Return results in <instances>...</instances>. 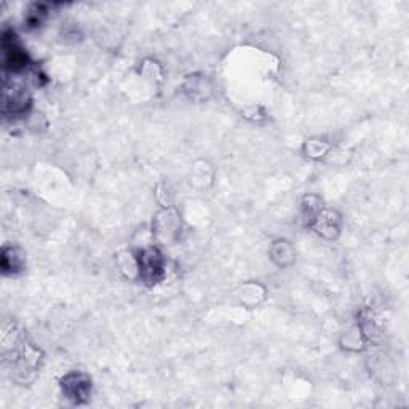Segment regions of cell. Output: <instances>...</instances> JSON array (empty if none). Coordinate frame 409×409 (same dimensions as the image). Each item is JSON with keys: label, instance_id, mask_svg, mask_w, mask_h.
<instances>
[{"label": "cell", "instance_id": "cell-3", "mask_svg": "<svg viewBox=\"0 0 409 409\" xmlns=\"http://www.w3.org/2000/svg\"><path fill=\"white\" fill-rule=\"evenodd\" d=\"M24 267L23 255L16 248H3L2 271L3 273H16Z\"/></svg>", "mask_w": 409, "mask_h": 409}, {"label": "cell", "instance_id": "cell-1", "mask_svg": "<svg viewBox=\"0 0 409 409\" xmlns=\"http://www.w3.org/2000/svg\"><path fill=\"white\" fill-rule=\"evenodd\" d=\"M139 273L147 284L159 283L163 277V257L155 248L144 250L138 257Z\"/></svg>", "mask_w": 409, "mask_h": 409}, {"label": "cell", "instance_id": "cell-4", "mask_svg": "<svg viewBox=\"0 0 409 409\" xmlns=\"http://www.w3.org/2000/svg\"><path fill=\"white\" fill-rule=\"evenodd\" d=\"M47 15V10L44 5H34L31 12L26 16V23H28L29 28H39L42 24V18Z\"/></svg>", "mask_w": 409, "mask_h": 409}, {"label": "cell", "instance_id": "cell-2", "mask_svg": "<svg viewBox=\"0 0 409 409\" xmlns=\"http://www.w3.org/2000/svg\"><path fill=\"white\" fill-rule=\"evenodd\" d=\"M61 387L64 395H66L69 400L80 405V403H85L90 398L91 379L82 373H69L63 378Z\"/></svg>", "mask_w": 409, "mask_h": 409}]
</instances>
